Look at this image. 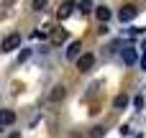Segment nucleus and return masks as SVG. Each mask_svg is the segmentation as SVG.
Segmentation results:
<instances>
[{"instance_id":"2eb2a0df","label":"nucleus","mask_w":146,"mask_h":138,"mask_svg":"<svg viewBox=\"0 0 146 138\" xmlns=\"http://www.w3.org/2000/svg\"><path fill=\"white\" fill-rule=\"evenodd\" d=\"M103 131H105V128H92V138H100V136H103Z\"/></svg>"},{"instance_id":"9b49d317","label":"nucleus","mask_w":146,"mask_h":138,"mask_svg":"<svg viewBox=\"0 0 146 138\" xmlns=\"http://www.w3.org/2000/svg\"><path fill=\"white\" fill-rule=\"evenodd\" d=\"M126 105H128V97H126V95H118V97H115V108H118V110H123Z\"/></svg>"},{"instance_id":"20e7f679","label":"nucleus","mask_w":146,"mask_h":138,"mask_svg":"<svg viewBox=\"0 0 146 138\" xmlns=\"http://www.w3.org/2000/svg\"><path fill=\"white\" fill-rule=\"evenodd\" d=\"M18 46H21V36L18 33H10V36L3 38V51H15Z\"/></svg>"},{"instance_id":"f8f14e48","label":"nucleus","mask_w":146,"mask_h":138,"mask_svg":"<svg viewBox=\"0 0 146 138\" xmlns=\"http://www.w3.org/2000/svg\"><path fill=\"white\" fill-rule=\"evenodd\" d=\"M46 3H49V0H31V8H33V10H44Z\"/></svg>"},{"instance_id":"f03ea898","label":"nucleus","mask_w":146,"mask_h":138,"mask_svg":"<svg viewBox=\"0 0 146 138\" xmlns=\"http://www.w3.org/2000/svg\"><path fill=\"white\" fill-rule=\"evenodd\" d=\"M92 64H95V54H80V59H77V69H80L82 74L90 72Z\"/></svg>"},{"instance_id":"ddd939ff","label":"nucleus","mask_w":146,"mask_h":138,"mask_svg":"<svg viewBox=\"0 0 146 138\" xmlns=\"http://www.w3.org/2000/svg\"><path fill=\"white\" fill-rule=\"evenodd\" d=\"M80 10H82V13H90V10H92V0H82V3H80Z\"/></svg>"},{"instance_id":"39448f33","label":"nucleus","mask_w":146,"mask_h":138,"mask_svg":"<svg viewBox=\"0 0 146 138\" xmlns=\"http://www.w3.org/2000/svg\"><path fill=\"white\" fill-rule=\"evenodd\" d=\"M80 51H82V44H80V41H72V44L67 46V59H69V61L80 59Z\"/></svg>"},{"instance_id":"0eeeda50","label":"nucleus","mask_w":146,"mask_h":138,"mask_svg":"<svg viewBox=\"0 0 146 138\" xmlns=\"http://www.w3.org/2000/svg\"><path fill=\"white\" fill-rule=\"evenodd\" d=\"M95 15H98V20H100V23H105V20H110V18H113V10H110V8H105V5H100V8L95 10Z\"/></svg>"},{"instance_id":"1a4fd4ad","label":"nucleus","mask_w":146,"mask_h":138,"mask_svg":"<svg viewBox=\"0 0 146 138\" xmlns=\"http://www.w3.org/2000/svg\"><path fill=\"white\" fill-rule=\"evenodd\" d=\"M62 97H64V87H54V90H51V95H49V100H51V102H59Z\"/></svg>"},{"instance_id":"7ed1b4c3","label":"nucleus","mask_w":146,"mask_h":138,"mask_svg":"<svg viewBox=\"0 0 146 138\" xmlns=\"http://www.w3.org/2000/svg\"><path fill=\"white\" fill-rule=\"evenodd\" d=\"M136 13H139V8H133V5H123V8L118 10V18H121L123 23H131V20L136 18Z\"/></svg>"},{"instance_id":"6e6552de","label":"nucleus","mask_w":146,"mask_h":138,"mask_svg":"<svg viewBox=\"0 0 146 138\" xmlns=\"http://www.w3.org/2000/svg\"><path fill=\"white\" fill-rule=\"evenodd\" d=\"M15 123V113L13 110H0V125H13Z\"/></svg>"},{"instance_id":"dca6fc26","label":"nucleus","mask_w":146,"mask_h":138,"mask_svg":"<svg viewBox=\"0 0 146 138\" xmlns=\"http://www.w3.org/2000/svg\"><path fill=\"white\" fill-rule=\"evenodd\" d=\"M10 138H21V136H18V133H13V136H10Z\"/></svg>"},{"instance_id":"f257e3e1","label":"nucleus","mask_w":146,"mask_h":138,"mask_svg":"<svg viewBox=\"0 0 146 138\" xmlns=\"http://www.w3.org/2000/svg\"><path fill=\"white\" fill-rule=\"evenodd\" d=\"M121 59H123L126 67H133V64L139 61V51H136L133 46H126V49H121Z\"/></svg>"},{"instance_id":"9d476101","label":"nucleus","mask_w":146,"mask_h":138,"mask_svg":"<svg viewBox=\"0 0 146 138\" xmlns=\"http://www.w3.org/2000/svg\"><path fill=\"white\" fill-rule=\"evenodd\" d=\"M64 38H67V33H64V28H56V31H54V36H51V41H54V44H62Z\"/></svg>"},{"instance_id":"4468645a","label":"nucleus","mask_w":146,"mask_h":138,"mask_svg":"<svg viewBox=\"0 0 146 138\" xmlns=\"http://www.w3.org/2000/svg\"><path fill=\"white\" fill-rule=\"evenodd\" d=\"M28 56H31V49H23V51L18 54V64H21V61H26Z\"/></svg>"},{"instance_id":"423d86ee","label":"nucleus","mask_w":146,"mask_h":138,"mask_svg":"<svg viewBox=\"0 0 146 138\" xmlns=\"http://www.w3.org/2000/svg\"><path fill=\"white\" fill-rule=\"evenodd\" d=\"M74 8H77V5H74V3H72V0H67V3H64V5H62V8H59V13H56V15H59V20H64V18H69V15H72V10H74Z\"/></svg>"}]
</instances>
